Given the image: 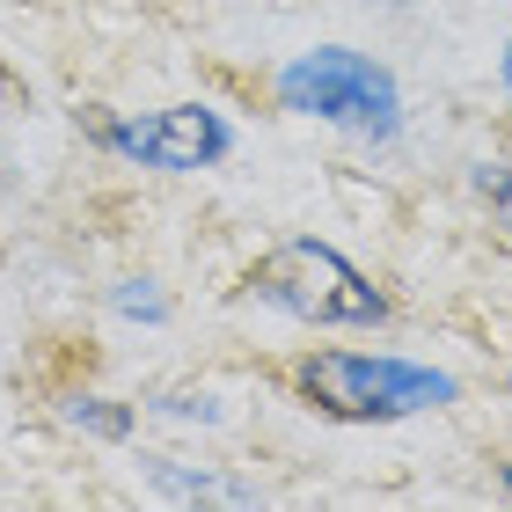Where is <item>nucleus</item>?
Masks as SVG:
<instances>
[{"label":"nucleus","mask_w":512,"mask_h":512,"mask_svg":"<svg viewBox=\"0 0 512 512\" xmlns=\"http://www.w3.org/2000/svg\"><path fill=\"white\" fill-rule=\"evenodd\" d=\"M293 388L337 425H403V417L447 410L461 395L454 374L395 359V352H308L293 366Z\"/></svg>","instance_id":"nucleus-1"},{"label":"nucleus","mask_w":512,"mask_h":512,"mask_svg":"<svg viewBox=\"0 0 512 512\" xmlns=\"http://www.w3.org/2000/svg\"><path fill=\"white\" fill-rule=\"evenodd\" d=\"M271 96H278V110L322 118V125L366 139V147L403 139V81H395L381 59L352 52V44H315V52L286 59L278 81H271Z\"/></svg>","instance_id":"nucleus-2"},{"label":"nucleus","mask_w":512,"mask_h":512,"mask_svg":"<svg viewBox=\"0 0 512 512\" xmlns=\"http://www.w3.org/2000/svg\"><path fill=\"white\" fill-rule=\"evenodd\" d=\"M249 293L278 315L308 322V330H381L388 322V293L344 249L315 242V235L278 242L264 264L249 271Z\"/></svg>","instance_id":"nucleus-3"},{"label":"nucleus","mask_w":512,"mask_h":512,"mask_svg":"<svg viewBox=\"0 0 512 512\" xmlns=\"http://www.w3.org/2000/svg\"><path fill=\"white\" fill-rule=\"evenodd\" d=\"M96 147L154 176H198L235 154V125L213 103H169V110H139V118H96Z\"/></svg>","instance_id":"nucleus-4"},{"label":"nucleus","mask_w":512,"mask_h":512,"mask_svg":"<svg viewBox=\"0 0 512 512\" xmlns=\"http://www.w3.org/2000/svg\"><path fill=\"white\" fill-rule=\"evenodd\" d=\"M147 476H154V491H169V498H183V505H205V498L249 505V498H256V491H242V483H213L205 469H183V461H169V454H147Z\"/></svg>","instance_id":"nucleus-5"},{"label":"nucleus","mask_w":512,"mask_h":512,"mask_svg":"<svg viewBox=\"0 0 512 512\" xmlns=\"http://www.w3.org/2000/svg\"><path fill=\"white\" fill-rule=\"evenodd\" d=\"M66 425L88 432V439H110V447H125L139 432V410L118 403V395H66Z\"/></svg>","instance_id":"nucleus-6"},{"label":"nucleus","mask_w":512,"mask_h":512,"mask_svg":"<svg viewBox=\"0 0 512 512\" xmlns=\"http://www.w3.org/2000/svg\"><path fill=\"white\" fill-rule=\"evenodd\" d=\"M110 308H118L125 322H169V300L154 293V278H125V286L110 293Z\"/></svg>","instance_id":"nucleus-7"},{"label":"nucleus","mask_w":512,"mask_h":512,"mask_svg":"<svg viewBox=\"0 0 512 512\" xmlns=\"http://www.w3.org/2000/svg\"><path fill=\"white\" fill-rule=\"evenodd\" d=\"M476 191L498 213V227H512V161H476Z\"/></svg>","instance_id":"nucleus-8"},{"label":"nucleus","mask_w":512,"mask_h":512,"mask_svg":"<svg viewBox=\"0 0 512 512\" xmlns=\"http://www.w3.org/2000/svg\"><path fill=\"white\" fill-rule=\"evenodd\" d=\"M154 410H169V417H198V425H213V395H154Z\"/></svg>","instance_id":"nucleus-9"},{"label":"nucleus","mask_w":512,"mask_h":512,"mask_svg":"<svg viewBox=\"0 0 512 512\" xmlns=\"http://www.w3.org/2000/svg\"><path fill=\"white\" fill-rule=\"evenodd\" d=\"M498 74H505V88H512V44H505V59H498Z\"/></svg>","instance_id":"nucleus-10"},{"label":"nucleus","mask_w":512,"mask_h":512,"mask_svg":"<svg viewBox=\"0 0 512 512\" xmlns=\"http://www.w3.org/2000/svg\"><path fill=\"white\" fill-rule=\"evenodd\" d=\"M498 483H505V498H512V461H505V476H498Z\"/></svg>","instance_id":"nucleus-11"},{"label":"nucleus","mask_w":512,"mask_h":512,"mask_svg":"<svg viewBox=\"0 0 512 512\" xmlns=\"http://www.w3.org/2000/svg\"><path fill=\"white\" fill-rule=\"evenodd\" d=\"M381 8H417V0H381Z\"/></svg>","instance_id":"nucleus-12"}]
</instances>
